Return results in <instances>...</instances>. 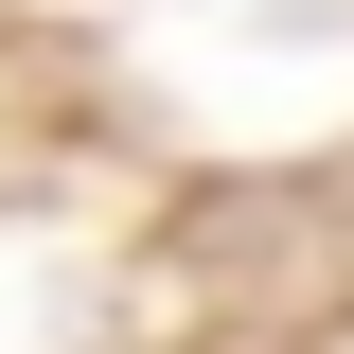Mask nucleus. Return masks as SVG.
I'll return each instance as SVG.
<instances>
[]
</instances>
